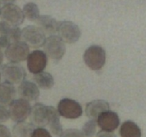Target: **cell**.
Listing matches in <instances>:
<instances>
[{
    "label": "cell",
    "instance_id": "cell-1",
    "mask_svg": "<svg viewBox=\"0 0 146 137\" xmlns=\"http://www.w3.org/2000/svg\"><path fill=\"white\" fill-rule=\"evenodd\" d=\"M84 61L93 71L101 69L106 63V51L98 45L90 46L84 54Z\"/></svg>",
    "mask_w": 146,
    "mask_h": 137
},
{
    "label": "cell",
    "instance_id": "cell-2",
    "mask_svg": "<svg viewBox=\"0 0 146 137\" xmlns=\"http://www.w3.org/2000/svg\"><path fill=\"white\" fill-rule=\"evenodd\" d=\"M1 76L6 82L11 84H20L25 80L27 73L19 63H7L1 67Z\"/></svg>",
    "mask_w": 146,
    "mask_h": 137
},
{
    "label": "cell",
    "instance_id": "cell-3",
    "mask_svg": "<svg viewBox=\"0 0 146 137\" xmlns=\"http://www.w3.org/2000/svg\"><path fill=\"white\" fill-rule=\"evenodd\" d=\"M44 52L54 61H59L66 53L65 42L57 35L47 37L44 45Z\"/></svg>",
    "mask_w": 146,
    "mask_h": 137
},
{
    "label": "cell",
    "instance_id": "cell-4",
    "mask_svg": "<svg viewBox=\"0 0 146 137\" xmlns=\"http://www.w3.org/2000/svg\"><path fill=\"white\" fill-rule=\"evenodd\" d=\"M46 35L44 33L34 25H28L21 30V40L29 47L37 49L44 45Z\"/></svg>",
    "mask_w": 146,
    "mask_h": 137
},
{
    "label": "cell",
    "instance_id": "cell-5",
    "mask_svg": "<svg viewBox=\"0 0 146 137\" xmlns=\"http://www.w3.org/2000/svg\"><path fill=\"white\" fill-rule=\"evenodd\" d=\"M58 37L66 43L74 44L79 40L81 31L79 27L71 21H61L58 24Z\"/></svg>",
    "mask_w": 146,
    "mask_h": 137
},
{
    "label": "cell",
    "instance_id": "cell-6",
    "mask_svg": "<svg viewBox=\"0 0 146 137\" xmlns=\"http://www.w3.org/2000/svg\"><path fill=\"white\" fill-rule=\"evenodd\" d=\"M29 53V47L23 41H19L10 44L6 48L4 55L9 62L19 63L27 60Z\"/></svg>",
    "mask_w": 146,
    "mask_h": 137
},
{
    "label": "cell",
    "instance_id": "cell-7",
    "mask_svg": "<svg viewBox=\"0 0 146 137\" xmlns=\"http://www.w3.org/2000/svg\"><path fill=\"white\" fill-rule=\"evenodd\" d=\"M23 11L18 6L14 4L4 5L0 9V19L1 21L14 27H19L24 21Z\"/></svg>",
    "mask_w": 146,
    "mask_h": 137
},
{
    "label": "cell",
    "instance_id": "cell-8",
    "mask_svg": "<svg viewBox=\"0 0 146 137\" xmlns=\"http://www.w3.org/2000/svg\"><path fill=\"white\" fill-rule=\"evenodd\" d=\"M31 106L29 101L22 98L14 99L9 106V117L13 121L21 122L29 116Z\"/></svg>",
    "mask_w": 146,
    "mask_h": 137
},
{
    "label": "cell",
    "instance_id": "cell-9",
    "mask_svg": "<svg viewBox=\"0 0 146 137\" xmlns=\"http://www.w3.org/2000/svg\"><path fill=\"white\" fill-rule=\"evenodd\" d=\"M57 111L60 116L68 119H76L82 115L83 108L81 104L71 98H65L59 101Z\"/></svg>",
    "mask_w": 146,
    "mask_h": 137
},
{
    "label": "cell",
    "instance_id": "cell-10",
    "mask_svg": "<svg viewBox=\"0 0 146 137\" xmlns=\"http://www.w3.org/2000/svg\"><path fill=\"white\" fill-rule=\"evenodd\" d=\"M31 124L38 128H44L48 124L49 120V106L41 103H36L31 107L29 114Z\"/></svg>",
    "mask_w": 146,
    "mask_h": 137
},
{
    "label": "cell",
    "instance_id": "cell-11",
    "mask_svg": "<svg viewBox=\"0 0 146 137\" xmlns=\"http://www.w3.org/2000/svg\"><path fill=\"white\" fill-rule=\"evenodd\" d=\"M27 68L30 73L36 74L44 71L48 62L46 54L41 50H34L27 59Z\"/></svg>",
    "mask_w": 146,
    "mask_h": 137
},
{
    "label": "cell",
    "instance_id": "cell-12",
    "mask_svg": "<svg viewBox=\"0 0 146 137\" xmlns=\"http://www.w3.org/2000/svg\"><path fill=\"white\" fill-rule=\"evenodd\" d=\"M96 122L102 131L113 132L118 128L120 118L117 113L108 110L98 116Z\"/></svg>",
    "mask_w": 146,
    "mask_h": 137
},
{
    "label": "cell",
    "instance_id": "cell-13",
    "mask_svg": "<svg viewBox=\"0 0 146 137\" xmlns=\"http://www.w3.org/2000/svg\"><path fill=\"white\" fill-rule=\"evenodd\" d=\"M18 94L20 98L29 101H36L40 95L39 89L35 83L30 81H23L18 87Z\"/></svg>",
    "mask_w": 146,
    "mask_h": 137
},
{
    "label": "cell",
    "instance_id": "cell-14",
    "mask_svg": "<svg viewBox=\"0 0 146 137\" xmlns=\"http://www.w3.org/2000/svg\"><path fill=\"white\" fill-rule=\"evenodd\" d=\"M109 109L110 105L106 101L103 99H96L86 104L85 112L88 118L96 120L100 114L108 111Z\"/></svg>",
    "mask_w": 146,
    "mask_h": 137
},
{
    "label": "cell",
    "instance_id": "cell-15",
    "mask_svg": "<svg viewBox=\"0 0 146 137\" xmlns=\"http://www.w3.org/2000/svg\"><path fill=\"white\" fill-rule=\"evenodd\" d=\"M36 27H38L44 34L48 35H54L57 32L58 22L49 15H41L39 16L36 21Z\"/></svg>",
    "mask_w": 146,
    "mask_h": 137
},
{
    "label": "cell",
    "instance_id": "cell-16",
    "mask_svg": "<svg viewBox=\"0 0 146 137\" xmlns=\"http://www.w3.org/2000/svg\"><path fill=\"white\" fill-rule=\"evenodd\" d=\"M17 90L13 84L8 82H3L0 84V105L9 106L15 99Z\"/></svg>",
    "mask_w": 146,
    "mask_h": 137
},
{
    "label": "cell",
    "instance_id": "cell-17",
    "mask_svg": "<svg viewBox=\"0 0 146 137\" xmlns=\"http://www.w3.org/2000/svg\"><path fill=\"white\" fill-rule=\"evenodd\" d=\"M48 126L50 131L56 136H60L62 133L63 128L60 123V115L57 109L52 106H49V120Z\"/></svg>",
    "mask_w": 146,
    "mask_h": 137
},
{
    "label": "cell",
    "instance_id": "cell-18",
    "mask_svg": "<svg viewBox=\"0 0 146 137\" xmlns=\"http://www.w3.org/2000/svg\"><path fill=\"white\" fill-rule=\"evenodd\" d=\"M34 83L36 84L38 88L41 89H50L54 85V79L51 74L42 71L38 74H34L33 77Z\"/></svg>",
    "mask_w": 146,
    "mask_h": 137
},
{
    "label": "cell",
    "instance_id": "cell-19",
    "mask_svg": "<svg viewBox=\"0 0 146 137\" xmlns=\"http://www.w3.org/2000/svg\"><path fill=\"white\" fill-rule=\"evenodd\" d=\"M121 137H141V131L138 125L132 121L123 122L120 128Z\"/></svg>",
    "mask_w": 146,
    "mask_h": 137
},
{
    "label": "cell",
    "instance_id": "cell-20",
    "mask_svg": "<svg viewBox=\"0 0 146 137\" xmlns=\"http://www.w3.org/2000/svg\"><path fill=\"white\" fill-rule=\"evenodd\" d=\"M31 123L21 121L17 122L13 126L12 132L14 137H31L33 131L35 129Z\"/></svg>",
    "mask_w": 146,
    "mask_h": 137
},
{
    "label": "cell",
    "instance_id": "cell-21",
    "mask_svg": "<svg viewBox=\"0 0 146 137\" xmlns=\"http://www.w3.org/2000/svg\"><path fill=\"white\" fill-rule=\"evenodd\" d=\"M22 11L24 17L31 21H36L40 16L39 9L34 2H29L26 4L23 7Z\"/></svg>",
    "mask_w": 146,
    "mask_h": 137
},
{
    "label": "cell",
    "instance_id": "cell-22",
    "mask_svg": "<svg viewBox=\"0 0 146 137\" xmlns=\"http://www.w3.org/2000/svg\"><path fill=\"white\" fill-rule=\"evenodd\" d=\"M96 120L91 119L87 121L82 127L83 135L84 137H94L96 131Z\"/></svg>",
    "mask_w": 146,
    "mask_h": 137
},
{
    "label": "cell",
    "instance_id": "cell-23",
    "mask_svg": "<svg viewBox=\"0 0 146 137\" xmlns=\"http://www.w3.org/2000/svg\"><path fill=\"white\" fill-rule=\"evenodd\" d=\"M60 137H84L82 132L76 128H68L63 131L60 134Z\"/></svg>",
    "mask_w": 146,
    "mask_h": 137
},
{
    "label": "cell",
    "instance_id": "cell-24",
    "mask_svg": "<svg viewBox=\"0 0 146 137\" xmlns=\"http://www.w3.org/2000/svg\"><path fill=\"white\" fill-rule=\"evenodd\" d=\"M31 137H52L49 131L44 128H35Z\"/></svg>",
    "mask_w": 146,
    "mask_h": 137
},
{
    "label": "cell",
    "instance_id": "cell-25",
    "mask_svg": "<svg viewBox=\"0 0 146 137\" xmlns=\"http://www.w3.org/2000/svg\"><path fill=\"white\" fill-rule=\"evenodd\" d=\"M9 118V113L7 107L0 105V123L6 122Z\"/></svg>",
    "mask_w": 146,
    "mask_h": 137
},
{
    "label": "cell",
    "instance_id": "cell-26",
    "mask_svg": "<svg viewBox=\"0 0 146 137\" xmlns=\"http://www.w3.org/2000/svg\"><path fill=\"white\" fill-rule=\"evenodd\" d=\"M10 44H11V42L8 37L5 35H0V47L1 49L7 48Z\"/></svg>",
    "mask_w": 146,
    "mask_h": 137
},
{
    "label": "cell",
    "instance_id": "cell-27",
    "mask_svg": "<svg viewBox=\"0 0 146 137\" xmlns=\"http://www.w3.org/2000/svg\"><path fill=\"white\" fill-rule=\"evenodd\" d=\"M0 137H12L9 129L6 126L0 125Z\"/></svg>",
    "mask_w": 146,
    "mask_h": 137
},
{
    "label": "cell",
    "instance_id": "cell-28",
    "mask_svg": "<svg viewBox=\"0 0 146 137\" xmlns=\"http://www.w3.org/2000/svg\"><path fill=\"white\" fill-rule=\"evenodd\" d=\"M96 137H116L115 134L113 132L101 131L96 134Z\"/></svg>",
    "mask_w": 146,
    "mask_h": 137
},
{
    "label": "cell",
    "instance_id": "cell-29",
    "mask_svg": "<svg viewBox=\"0 0 146 137\" xmlns=\"http://www.w3.org/2000/svg\"><path fill=\"white\" fill-rule=\"evenodd\" d=\"M16 0H0V4H4V5H6V4H13V3Z\"/></svg>",
    "mask_w": 146,
    "mask_h": 137
},
{
    "label": "cell",
    "instance_id": "cell-30",
    "mask_svg": "<svg viewBox=\"0 0 146 137\" xmlns=\"http://www.w3.org/2000/svg\"><path fill=\"white\" fill-rule=\"evenodd\" d=\"M3 60H4V53H3L1 48L0 47V65L2 64Z\"/></svg>",
    "mask_w": 146,
    "mask_h": 137
},
{
    "label": "cell",
    "instance_id": "cell-31",
    "mask_svg": "<svg viewBox=\"0 0 146 137\" xmlns=\"http://www.w3.org/2000/svg\"><path fill=\"white\" fill-rule=\"evenodd\" d=\"M1 73H0V82H1Z\"/></svg>",
    "mask_w": 146,
    "mask_h": 137
},
{
    "label": "cell",
    "instance_id": "cell-32",
    "mask_svg": "<svg viewBox=\"0 0 146 137\" xmlns=\"http://www.w3.org/2000/svg\"><path fill=\"white\" fill-rule=\"evenodd\" d=\"M0 9H1V8H0Z\"/></svg>",
    "mask_w": 146,
    "mask_h": 137
}]
</instances>
